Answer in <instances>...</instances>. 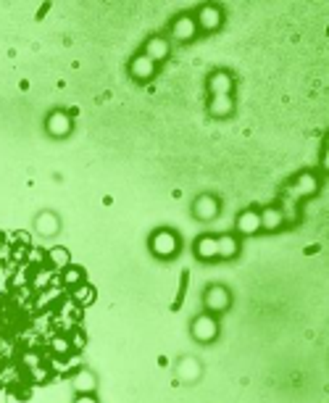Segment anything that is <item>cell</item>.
<instances>
[{
    "instance_id": "cell-18",
    "label": "cell",
    "mask_w": 329,
    "mask_h": 403,
    "mask_svg": "<svg viewBox=\"0 0 329 403\" xmlns=\"http://www.w3.org/2000/svg\"><path fill=\"white\" fill-rule=\"evenodd\" d=\"M259 217H261V230H263V232H277V230L285 227V217H282L279 206H266V208H261Z\"/></svg>"
},
{
    "instance_id": "cell-15",
    "label": "cell",
    "mask_w": 329,
    "mask_h": 403,
    "mask_svg": "<svg viewBox=\"0 0 329 403\" xmlns=\"http://www.w3.org/2000/svg\"><path fill=\"white\" fill-rule=\"evenodd\" d=\"M35 232L40 237H55L61 232V219L55 211H40L35 217Z\"/></svg>"
},
{
    "instance_id": "cell-12",
    "label": "cell",
    "mask_w": 329,
    "mask_h": 403,
    "mask_svg": "<svg viewBox=\"0 0 329 403\" xmlns=\"http://www.w3.org/2000/svg\"><path fill=\"white\" fill-rule=\"evenodd\" d=\"M158 66L145 56V53H137V56H132V61H129V77L135 80V82H150L153 77H156Z\"/></svg>"
},
{
    "instance_id": "cell-13",
    "label": "cell",
    "mask_w": 329,
    "mask_h": 403,
    "mask_svg": "<svg viewBox=\"0 0 329 403\" xmlns=\"http://www.w3.org/2000/svg\"><path fill=\"white\" fill-rule=\"evenodd\" d=\"M71 387H74L77 395H95L98 393V374L82 367L71 374Z\"/></svg>"
},
{
    "instance_id": "cell-21",
    "label": "cell",
    "mask_w": 329,
    "mask_h": 403,
    "mask_svg": "<svg viewBox=\"0 0 329 403\" xmlns=\"http://www.w3.org/2000/svg\"><path fill=\"white\" fill-rule=\"evenodd\" d=\"M61 282L74 290V287H79L82 282H85V271H82L79 267H66L64 271H61Z\"/></svg>"
},
{
    "instance_id": "cell-3",
    "label": "cell",
    "mask_w": 329,
    "mask_h": 403,
    "mask_svg": "<svg viewBox=\"0 0 329 403\" xmlns=\"http://www.w3.org/2000/svg\"><path fill=\"white\" fill-rule=\"evenodd\" d=\"M203 308H206V314H213V317L229 311L232 308V290L224 285H208L203 293Z\"/></svg>"
},
{
    "instance_id": "cell-22",
    "label": "cell",
    "mask_w": 329,
    "mask_h": 403,
    "mask_svg": "<svg viewBox=\"0 0 329 403\" xmlns=\"http://www.w3.org/2000/svg\"><path fill=\"white\" fill-rule=\"evenodd\" d=\"M71 298L77 303H82V306H85V303H92L95 301V287H90L87 282H82L79 287L71 290Z\"/></svg>"
},
{
    "instance_id": "cell-4",
    "label": "cell",
    "mask_w": 329,
    "mask_h": 403,
    "mask_svg": "<svg viewBox=\"0 0 329 403\" xmlns=\"http://www.w3.org/2000/svg\"><path fill=\"white\" fill-rule=\"evenodd\" d=\"M319 193V177L313 171H300L295 174V180L285 187V195L293 201H303V198H313Z\"/></svg>"
},
{
    "instance_id": "cell-25",
    "label": "cell",
    "mask_w": 329,
    "mask_h": 403,
    "mask_svg": "<svg viewBox=\"0 0 329 403\" xmlns=\"http://www.w3.org/2000/svg\"><path fill=\"white\" fill-rule=\"evenodd\" d=\"M71 403H101V401H98L95 395H77V398H74Z\"/></svg>"
},
{
    "instance_id": "cell-8",
    "label": "cell",
    "mask_w": 329,
    "mask_h": 403,
    "mask_svg": "<svg viewBox=\"0 0 329 403\" xmlns=\"http://www.w3.org/2000/svg\"><path fill=\"white\" fill-rule=\"evenodd\" d=\"M169 34H172L174 42H192V40L198 37L195 16H192V14H179V16H174L172 27H169Z\"/></svg>"
},
{
    "instance_id": "cell-20",
    "label": "cell",
    "mask_w": 329,
    "mask_h": 403,
    "mask_svg": "<svg viewBox=\"0 0 329 403\" xmlns=\"http://www.w3.org/2000/svg\"><path fill=\"white\" fill-rule=\"evenodd\" d=\"M45 256H48V264H51L53 269H58V271H64L66 267H71V253L66 251V248H61V245L51 248Z\"/></svg>"
},
{
    "instance_id": "cell-26",
    "label": "cell",
    "mask_w": 329,
    "mask_h": 403,
    "mask_svg": "<svg viewBox=\"0 0 329 403\" xmlns=\"http://www.w3.org/2000/svg\"><path fill=\"white\" fill-rule=\"evenodd\" d=\"M35 285H37V287H42V285H48V274H45V271H40V274H37V280H35Z\"/></svg>"
},
{
    "instance_id": "cell-16",
    "label": "cell",
    "mask_w": 329,
    "mask_h": 403,
    "mask_svg": "<svg viewBox=\"0 0 329 403\" xmlns=\"http://www.w3.org/2000/svg\"><path fill=\"white\" fill-rule=\"evenodd\" d=\"M192 253L198 261L211 264V261H219V251H216V235H200L192 245Z\"/></svg>"
},
{
    "instance_id": "cell-2",
    "label": "cell",
    "mask_w": 329,
    "mask_h": 403,
    "mask_svg": "<svg viewBox=\"0 0 329 403\" xmlns=\"http://www.w3.org/2000/svg\"><path fill=\"white\" fill-rule=\"evenodd\" d=\"M219 332H222V327H219V319L213 314H198L190 321V335L200 345H211L219 337Z\"/></svg>"
},
{
    "instance_id": "cell-9",
    "label": "cell",
    "mask_w": 329,
    "mask_h": 403,
    "mask_svg": "<svg viewBox=\"0 0 329 403\" xmlns=\"http://www.w3.org/2000/svg\"><path fill=\"white\" fill-rule=\"evenodd\" d=\"M71 130H74V121L66 111H61V108H55L51 111L48 117H45V132L55 137V140H64V137H69Z\"/></svg>"
},
{
    "instance_id": "cell-10",
    "label": "cell",
    "mask_w": 329,
    "mask_h": 403,
    "mask_svg": "<svg viewBox=\"0 0 329 403\" xmlns=\"http://www.w3.org/2000/svg\"><path fill=\"white\" fill-rule=\"evenodd\" d=\"M142 53L158 66V64H163V61L172 56V42H169V37H163V34H150V37L145 40V45H142Z\"/></svg>"
},
{
    "instance_id": "cell-7",
    "label": "cell",
    "mask_w": 329,
    "mask_h": 403,
    "mask_svg": "<svg viewBox=\"0 0 329 403\" xmlns=\"http://www.w3.org/2000/svg\"><path fill=\"white\" fill-rule=\"evenodd\" d=\"M195 24H198V32H216L222 29L224 24V11L219 5H200L198 14H195Z\"/></svg>"
},
{
    "instance_id": "cell-14",
    "label": "cell",
    "mask_w": 329,
    "mask_h": 403,
    "mask_svg": "<svg viewBox=\"0 0 329 403\" xmlns=\"http://www.w3.org/2000/svg\"><path fill=\"white\" fill-rule=\"evenodd\" d=\"M206 87L211 95H232V90H235V77L224 71V69H216V71H211L206 80Z\"/></svg>"
},
{
    "instance_id": "cell-5",
    "label": "cell",
    "mask_w": 329,
    "mask_h": 403,
    "mask_svg": "<svg viewBox=\"0 0 329 403\" xmlns=\"http://www.w3.org/2000/svg\"><path fill=\"white\" fill-rule=\"evenodd\" d=\"M174 377H176L182 385H195V382H200V377H203V364H200L195 356H182V358H176Z\"/></svg>"
},
{
    "instance_id": "cell-17",
    "label": "cell",
    "mask_w": 329,
    "mask_h": 403,
    "mask_svg": "<svg viewBox=\"0 0 329 403\" xmlns=\"http://www.w3.org/2000/svg\"><path fill=\"white\" fill-rule=\"evenodd\" d=\"M208 114L213 119H229L235 114V98H232V95H211V101H208Z\"/></svg>"
},
{
    "instance_id": "cell-24",
    "label": "cell",
    "mask_w": 329,
    "mask_h": 403,
    "mask_svg": "<svg viewBox=\"0 0 329 403\" xmlns=\"http://www.w3.org/2000/svg\"><path fill=\"white\" fill-rule=\"evenodd\" d=\"M69 343H71V348H77V351H79V348L85 345V335H82V332H77V335L71 337Z\"/></svg>"
},
{
    "instance_id": "cell-19",
    "label": "cell",
    "mask_w": 329,
    "mask_h": 403,
    "mask_svg": "<svg viewBox=\"0 0 329 403\" xmlns=\"http://www.w3.org/2000/svg\"><path fill=\"white\" fill-rule=\"evenodd\" d=\"M216 251L219 261H232L240 256V237L237 235H219L216 237Z\"/></svg>"
},
{
    "instance_id": "cell-6",
    "label": "cell",
    "mask_w": 329,
    "mask_h": 403,
    "mask_svg": "<svg viewBox=\"0 0 329 403\" xmlns=\"http://www.w3.org/2000/svg\"><path fill=\"white\" fill-rule=\"evenodd\" d=\"M219 211H222V201L216 198V195H211V193H203V195H198L195 201H192V217L198 219V221H213V219L219 217Z\"/></svg>"
},
{
    "instance_id": "cell-23",
    "label": "cell",
    "mask_w": 329,
    "mask_h": 403,
    "mask_svg": "<svg viewBox=\"0 0 329 403\" xmlns=\"http://www.w3.org/2000/svg\"><path fill=\"white\" fill-rule=\"evenodd\" d=\"M51 348H53V353H61V356H64V353L71 351V343L66 340V337H55V340L51 343Z\"/></svg>"
},
{
    "instance_id": "cell-11",
    "label": "cell",
    "mask_w": 329,
    "mask_h": 403,
    "mask_svg": "<svg viewBox=\"0 0 329 403\" xmlns=\"http://www.w3.org/2000/svg\"><path fill=\"white\" fill-rule=\"evenodd\" d=\"M235 232L240 237H253L261 232V217L259 208H243L235 219Z\"/></svg>"
},
{
    "instance_id": "cell-1",
    "label": "cell",
    "mask_w": 329,
    "mask_h": 403,
    "mask_svg": "<svg viewBox=\"0 0 329 403\" xmlns=\"http://www.w3.org/2000/svg\"><path fill=\"white\" fill-rule=\"evenodd\" d=\"M148 248H150V253H153L156 258L169 261V258H174V256L179 253L182 240H179V235L174 232L172 227H158V230H153L150 237H148Z\"/></svg>"
}]
</instances>
